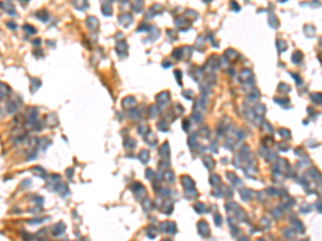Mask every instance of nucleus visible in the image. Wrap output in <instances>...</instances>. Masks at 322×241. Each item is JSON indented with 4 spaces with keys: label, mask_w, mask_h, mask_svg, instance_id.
Listing matches in <instances>:
<instances>
[{
    "label": "nucleus",
    "mask_w": 322,
    "mask_h": 241,
    "mask_svg": "<svg viewBox=\"0 0 322 241\" xmlns=\"http://www.w3.org/2000/svg\"><path fill=\"white\" fill-rule=\"evenodd\" d=\"M38 118H39L38 109L34 106L28 107L26 112H25V122L32 128L34 123L38 122Z\"/></svg>",
    "instance_id": "f257e3e1"
},
{
    "label": "nucleus",
    "mask_w": 322,
    "mask_h": 241,
    "mask_svg": "<svg viewBox=\"0 0 322 241\" xmlns=\"http://www.w3.org/2000/svg\"><path fill=\"white\" fill-rule=\"evenodd\" d=\"M0 7L6 11L9 15H16V11H15V7L12 2H9V1H4L2 3H0Z\"/></svg>",
    "instance_id": "f03ea898"
},
{
    "label": "nucleus",
    "mask_w": 322,
    "mask_h": 241,
    "mask_svg": "<svg viewBox=\"0 0 322 241\" xmlns=\"http://www.w3.org/2000/svg\"><path fill=\"white\" fill-rule=\"evenodd\" d=\"M18 106H20V104H18V102L16 101V100H10V101H8V103H7L6 105L7 114H14L17 111Z\"/></svg>",
    "instance_id": "7ed1b4c3"
},
{
    "label": "nucleus",
    "mask_w": 322,
    "mask_h": 241,
    "mask_svg": "<svg viewBox=\"0 0 322 241\" xmlns=\"http://www.w3.org/2000/svg\"><path fill=\"white\" fill-rule=\"evenodd\" d=\"M45 122L47 123L48 127H56V125H58V117L57 115H56L55 113H51L48 114L47 116H46L45 118Z\"/></svg>",
    "instance_id": "20e7f679"
},
{
    "label": "nucleus",
    "mask_w": 322,
    "mask_h": 241,
    "mask_svg": "<svg viewBox=\"0 0 322 241\" xmlns=\"http://www.w3.org/2000/svg\"><path fill=\"white\" fill-rule=\"evenodd\" d=\"M10 92H11L10 87H9L7 84L0 81V100H3L6 99V98H8Z\"/></svg>",
    "instance_id": "39448f33"
},
{
    "label": "nucleus",
    "mask_w": 322,
    "mask_h": 241,
    "mask_svg": "<svg viewBox=\"0 0 322 241\" xmlns=\"http://www.w3.org/2000/svg\"><path fill=\"white\" fill-rule=\"evenodd\" d=\"M42 83L40 81V78H38V77H34V78L30 79V92L31 93H34L38 91V89L41 87Z\"/></svg>",
    "instance_id": "423d86ee"
},
{
    "label": "nucleus",
    "mask_w": 322,
    "mask_h": 241,
    "mask_svg": "<svg viewBox=\"0 0 322 241\" xmlns=\"http://www.w3.org/2000/svg\"><path fill=\"white\" fill-rule=\"evenodd\" d=\"M36 17L38 18L39 20L43 23H46L50 20V13L45 10V9H42V10H39L38 12L36 13Z\"/></svg>",
    "instance_id": "0eeeda50"
},
{
    "label": "nucleus",
    "mask_w": 322,
    "mask_h": 241,
    "mask_svg": "<svg viewBox=\"0 0 322 241\" xmlns=\"http://www.w3.org/2000/svg\"><path fill=\"white\" fill-rule=\"evenodd\" d=\"M65 229H66V226H65V224L62 223V222H59V223H57L53 227V234L55 236H59V235H61V234L64 233Z\"/></svg>",
    "instance_id": "6e6552de"
},
{
    "label": "nucleus",
    "mask_w": 322,
    "mask_h": 241,
    "mask_svg": "<svg viewBox=\"0 0 322 241\" xmlns=\"http://www.w3.org/2000/svg\"><path fill=\"white\" fill-rule=\"evenodd\" d=\"M32 172H34V175L37 177H40V178H45L46 177V172L45 169H43L40 166H36V167L32 168Z\"/></svg>",
    "instance_id": "1a4fd4ad"
},
{
    "label": "nucleus",
    "mask_w": 322,
    "mask_h": 241,
    "mask_svg": "<svg viewBox=\"0 0 322 241\" xmlns=\"http://www.w3.org/2000/svg\"><path fill=\"white\" fill-rule=\"evenodd\" d=\"M24 30L27 32V33H29V34H34V33H37V29H36V28H34V26L28 25V24L24 25Z\"/></svg>",
    "instance_id": "9d476101"
},
{
    "label": "nucleus",
    "mask_w": 322,
    "mask_h": 241,
    "mask_svg": "<svg viewBox=\"0 0 322 241\" xmlns=\"http://www.w3.org/2000/svg\"><path fill=\"white\" fill-rule=\"evenodd\" d=\"M97 24V20L95 17H89L87 20V25L89 28H94V26Z\"/></svg>",
    "instance_id": "9b49d317"
},
{
    "label": "nucleus",
    "mask_w": 322,
    "mask_h": 241,
    "mask_svg": "<svg viewBox=\"0 0 322 241\" xmlns=\"http://www.w3.org/2000/svg\"><path fill=\"white\" fill-rule=\"evenodd\" d=\"M7 26H8L11 30H15L16 27H17V25H16L15 22H13V20H9V22L7 23Z\"/></svg>",
    "instance_id": "f8f14e48"
},
{
    "label": "nucleus",
    "mask_w": 322,
    "mask_h": 241,
    "mask_svg": "<svg viewBox=\"0 0 322 241\" xmlns=\"http://www.w3.org/2000/svg\"><path fill=\"white\" fill-rule=\"evenodd\" d=\"M34 55L36 56L37 58H41V57H43V51H42L41 50H36L34 51Z\"/></svg>",
    "instance_id": "ddd939ff"
},
{
    "label": "nucleus",
    "mask_w": 322,
    "mask_h": 241,
    "mask_svg": "<svg viewBox=\"0 0 322 241\" xmlns=\"http://www.w3.org/2000/svg\"><path fill=\"white\" fill-rule=\"evenodd\" d=\"M32 44L36 46H39L41 44V39H34V41H32Z\"/></svg>",
    "instance_id": "4468645a"
}]
</instances>
